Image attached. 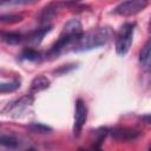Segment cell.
<instances>
[{"label":"cell","instance_id":"6da1fadb","mask_svg":"<svg viewBox=\"0 0 151 151\" xmlns=\"http://www.w3.org/2000/svg\"><path fill=\"white\" fill-rule=\"evenodd\" d=\"M112 38V29L107 26L97 27L81 34V37L73 45V51L84 52L105 45Z\"/></svg>","mask_w":151,"mask_h":151},{"label":"cell","instance_id":"7a4b0ae2","mask_svg":"<svg viewBox=\"0 0 151 151\" xmlns=\"http://www.w3.org/2000/svg\"><path fill=\"white\" fill-rule=\"evenodd\" d=\"M83 26L80 24V21L78 19H71L68 20L64 27L63 31L59 35L58 41L52 46V48L50 50L48 54L52 55H57L59 54L63 50H65L68 46H73L76 44V41L81 37L83 34Z\"/></svg>","mask_w":151,"mask_h":151},{"label":"cell","instance_id":"3957f363","mask_svg":"<svg viewBox=\"0 0 151 151\" xmlns=\"http://www.w3.org/2000/svg\"><path fill=\"white\" fill-rule=\"evenodd\" d=\"M134 27H136L134 22H126L119 28V31L116 35V52H117V54L125 55L129 52V50L132 45V40H133Z\"/></svg>","mask_w":151,"mask_h":151},{"label":"cell","instance_id":"277c9868","mask_svg":"<svg viewBox=\"0 0 151 151\" xmlns=\"http://www.w3.org/2000/svg\"><path fill=\"white\" fill-rule=\"evenodd\" d=\"M146 6H147V1L145 0H129V1H123L118 6H116L113 12L118 15L130 17L139 13Z\"/></svg>","mask_w":151,"mask_h":151},{"label":"cell","instance_id":"5b68a950","mask_svg":"<svg viewBox=\"0 0 151 151\" xmlns=\"http://www.w3.org/2000/svg\"><path fill=\"white\" fill-rule=\"evenodd\" d=\"M87 119V107L83 99H77L76 101V111H74V124H73V133L78 137L86 123Z\"/></svg>","mask_w":151,"mask_h":151},{"label":"cell","instance_id":"8992f818","mask_svg":"<svg viewBox=\"0 0 151 151\" xmlns=\"http://www.w3.org/2000/svg\"><path fill=\"white\" fill-rule=\"evenodd\" d=\"M109 133L116 140L119 142H130L134 140L140 136V132L136 129L127 127V126H116L109 131Z\"/></svg>","mask_w":151,"mask_h":151},{"label":"cell","instance_id":"52a82bcc","mask_svg":"<svg viewBox=\"0 0 151 151\" xmlns=\"http://www.w3.org/2000/svg\"><path fill=\"white\" fill-rule=\"evenodd\" d=\"M51 31V26H45V27H41V28H38L35 31H32L31 33H28L26 37H25V41L32 46H35V45H39L42 40V38L45 37L46 33H48Z\"/></svg>","mask_w":151,"mask_h":151},{"label":"cell","instance_id":"ba28073f","mask_svg":"<svg viewBox=\"0 0 151 151\" xmlns=\"http://www.w3.org/2000/svg\"><path fill=\"white\" fill-rule=\"evenodd\" d=\"M139 61L145 71L151 70V38L145 42L144 47L142 48L139 54Z\"/></svg>","mask_w":151,"mask_h":151},{"label":"cell","instance_id":"9c48e42d","mask_svg":"<svg viewBox=\"0 0 151 151\" xmlns=\"http://www.w3.org/2000/svg\"><path fill=\"white\" fill-rule=\"evenodd\" d=\"M50 86V80L44 76H38L33 79L31 84V91L32 92H39Z\"/></svg>","mask_w":151,"mask_h":151},{"label":"cell","instance_id":"30bf717a","mask_svg":"<svg viewBox=\"0 0 151 151\" xmlns=\"http://www.w3.org/2000/svg\"><path fill=\"white\" fill-rule=\"evenodd\" d=\"M1 39L6 44L15 45V44H18L22 40V35L18 32H2L1 33Z\"/></svg>","mask_w":151,"mask_h":151},{"label":"cell","instance_id":"8fae6325","mask_svg":"<svg viewBox=\"0 0 151 151\" xmlns=\"http://www.w3.org/2000/svg\"><path fill=\"white\" fill-rule=\"evenodd\" d=\"M20 58L22 60H27V61H38V60H40L41 54L38 51H35L34 48H26L20 54Z\"/></svg>","mask_w":151,"mask_h":151},{"label":"cell","instance_id":"7c38bea8","mask_svg":"<svg viewBox=\"0 0 151 151\" xmlns=\"http://www.w3.org/2000/svg\"><path fill=\"white\" fill-rule=\"evenodd\" d=\"M20 87V79H14L8 83H1L0 85V92L6 93V92H13L17 88Z\"/></svg>","mask_w":151,"mask_h":151},{"label":"cell","instance_id":"4fadbf2b","mask_svg":"<svg viewBox=\"0 0 151 151\" xmlns=\"http://www.w3.org/2000/svg\"><path fill=\"white\" fill-rule=\"evenodd\" d=\"M0 143L2 146H6L8 149H15L18 146V139L9 134H2L0 138Z\"/></svg>","mask_w":151,"mask_h":151},{"label":"cell","instance_id":"5bb4252c","mask_svg":"<svg viewBox=\"0 0 151 151\" xmlns=\"http://www.w3.org/2000/svg\"><path fill=\"white\" fill-rule=\"evenodd\" d=\"M22 19L21 15L19 14H9V15H1L0 20L2 22H18Z\"/></svg>","mask_w":151,"mask_h":151},{"label":"cell","instance_id":"9a60e30c","mask_svg":"<svg viewBox=\"0 0 151 151\" xmlns=\"http://www.w3.org/2000/svg\"><path fill=\"white\" fill-rule=\"evenodd\" d=\"M31 129L34 132H40V133H46V132L52 130L51 127H48L46 125H42V124H33V125H31Z\"/></svg>","mask_w":151,"mask_h":151},{"label":"cell","instance_id":"2e32d148","mask_svg":"<svg viewBox=\"0 0 151 151\" xmlns=\"http://www.w3.org/2000/svg\"><path fill=\"white\" fill-rule=\"evenodd\" d=\"M143 119L145 120V123H147V124H150L151 123V116L149 114V116H144L143 117Z\"/></svg>","mask_w":151,"mask_h":151},{"label":"cell","instance_id":"e0dca14e","mask_svg":"<svg viewBox=\"0 0 151 151\" xmlns=\"http://www.w3.org/2000/svg\"><path fill=\"white\" fill-rule=\"evenodd\" d=\"M149 31H151V19H150V22H149Z\"/></svg>","mask_w":151,"mask_h":151},{"label":"cell","instance_id":"ac0fdd59","mask_svg":"<svg viewBox=\"0 0 151 151\" xmlns=\"http://www.w3.org/2000/svg\"><path fill=\"white\" fill-rule=\"evenodd\" d=\"M27 151H35V150H34V149H28Z\"/></svg>","mask_w":151,"mask_h":151},{"label":"cell","instance_id":"d6986e66","mask_svg":"<svg viewBox=\"0 0 151 151\" xmlns=\"http://www.w3.org/2000/svg\"><path fill=\"white\" fill-rule=\"evenodd\" d=\"M149 151H151V147H150V149H149Z\"/></svg>","mask_w":151,"mask_h":151}]
</instances>
